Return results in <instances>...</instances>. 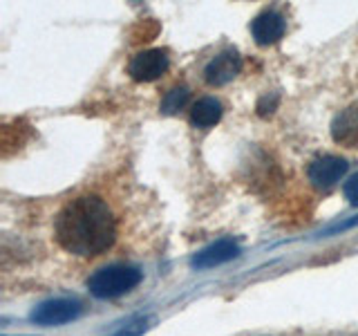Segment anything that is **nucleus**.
Listing matches in <instances>:
<instances>
[{"label": "nucleus", "instance_id": "obj_10", "mask_svg": "<svg viewBox=\"0 0 358 336\" xmlns=\"http://www.w3.org/2000/svg\"><path fill=\"white\" fill-rule=\"evenodd\" d=\"M222 104L215 97H201L190 108V123L195 128H210L222 119Z\"/></svg>", "mask_w": 358, "mask_h": 336}, {"label": "nucleus", "instance_id": "obj_13", "mask_svg": "<svg viewBox=\"0 0 358 336\" xmlns=\"http://www.w3.org/2000/svg\"><path fill=\"white\" fill-rule=\"evenodd\" d=\"M275 106H278V94H271V97L266 94L260 99V104H257V112H260L262 117H266L275 110Z\"/></svg>", "mask_w": 358, "mask_h": 336}, {"label": "nucleus", "instance_id": "obj_2", "mask_svg": "<svg viewBox=\"0 0 358 336\" xmlns=\"http://www.w3.org/2000/svg\"><path fill=\"white\" fill-rule=\"evenodd\" d=\"M141 272L130 265H108L101 267L87 278V289L94 298H117L132 291L141 283Z\"/></svg>", "mask_w": 358, "mask_h": 336}, {"label": "nucleus", "instance_id": "obj_1", "mask_svg": "<svg viewBox=\"0 0 358 336\" xmlns=\"http://www.w3.org/2000/svg\"><path fill=\"white\" fill-rule=\"evenodd\" d=\"M117 218L99 195H78L59 211L54 235L67 253L94 258L108 251L117 240Z\"/></svg>", "mask_w": 358, "mask_h": 336}, {"label": "nucleus", "instance_id": "obj_11", "mask_svg": "<svg viewBox=\"0 0 358 336\" xmlns=\"http://www.w3.org/2000/svg\"><path fill=\"white\" fill-rule=\"evenodd\" d=\"M188 94H190L188 88H184V85L168 90L162 99V112L164 115H177V112L188 104Z\"/></svg>", "mask_w": 358, "mask_h": 336}, {"label": "nucleus", "instance_id": "obj_12", "mask_svg": "<svg viewBox=\"0 0 358 336\" xmlns=\"http://www.w3.org/2000/svg\"><path fill=\"white\" fill-rule=\"evenodd\" d=\"M343 195H345L347 202H350V204L358 206V173L352 175V177L345 182V186H343Z\"/></svg>", "mask_w": 358, "mask_h": 336}, {"label": "nucleus", "instance_id": "obj_3", "mask_svg": "<svg viewBox=\"0 0 358 336\" xmlns=\"http://www.w3.org/2000/svg\"><path fill=\"white\" fill-rule=\"evenodd\" d=\"M81 316V302L72 300V298H50L43 300L41 305L31 309L29 318L43 325V328H52V325H63L70 323L74 318Z\"/></svg>", "mask_w": 358, "mask_h": 336}, {"label": "nucleus", "instance_id": "obj_5", "mask_svg": "<svg viewBox=\"0 0 358 336\" xmlns=\"http://www.w3.org/2000/svg\"><path fill=\"white\" fill-rule=\"evenodd\" d=\"M347 168H350V164H347L343 157H336V155H324V157H318V160H313L309 164V182L320 188V190H327L331 186H336L341 182V179L345 177Z\"/></svg>", "mask_w": 358, "mask_h": 336}, {"label": "nucleus", "instance_id": "obj_6", "mask_svg": "<svg viewBox=\"0 0 358 336\" xmlns=\"http://www.w3.org/2000/svg\"><path fill=\"white\" fill-rule=\"evenodd\" d=\"M240 70H242V56L235 50H224L215 59H210V63L204 67V78L208 85L220 88L231 83L240 74Z\"/></svg>", "mask_w": 358, "mask_h": 336}, {"label": "nucleus", "instance_id": "obj_8", "mask_svg": "<svg viewBox=\"0 0 358 336\" xmlns=\"http://www.w3.org/2000/svg\"><path fill=\"white\" fill-rule=\"evenodd\" d=\"M238 255H240V246L233 240H217L208 244L206 249H201L193 260H190V265H193V269H199L201 272V269H213L224 262H231Z\"/></svg>", "mask_w": 358, "mask_h": 336}, {"label": "nucleus", "instance_id": "obj_4", "mask_svg": "<svg viewBox=\"0 0 358 336\" xmlns=\"http://www.w3.org/2000/svg\"><path fill=\"white\" fill-rule=\"evenodd\" d=\"M171 67V59L164 50H143L137 56H132V61L128 65V74L139 83L157 81L159 76H164Z\"/></svg>", "mask_w": 358, "mask_h": 336}, {"label": "nucleus", "instance_id": "obj_7", "mask_svg": "<svg viewBox=\"0 0 358 336\" xmlns=\"http://www.w3.org/2000/svg\"><path fill=\"white\" fill-rule=\"evenodd\" d=\"M287 20L282 14H278L273 9H266L262 14H257L251 22V34L257 45H273L285 36Z\"/></svg>", "mask_w": 358, "mask_h": 336}, {"label": "nucleus", "instance_id": "obj_9", "mask_svg": "<svg viewBox=\"0 0 358 336\" xmlns=\"http://www.w3.org/2000/svg\"><path fill=\"white\" fill-rule=\"evenodd\" d=\"M331 137L345 148H358V101L336 115L331 123Z\"/></svg>", "mask_w": 358, "mask_h": 336}]
</instances>
